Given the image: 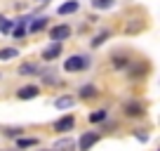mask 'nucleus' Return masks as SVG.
I'll use <instances>...</instances> for the list:
<instances>
[{
	"label": "nucleus",
	"mask_w": 160,
	"mask_h": 151,
	"mask_svg": "<svg viewBox=\"0 0 160 151\" xmlns=\"http://www.w3.org/2000/svg\"><path fill=\"white\" fill-rule=\"evenodd\" d=\"M97 142H99V132H85V135L80 137L78 146H80V151H90Z\"/></svg>",
	"instance_id": "2"
},
{
	"label": "nucleus",
	"mask_w": 160,
	"mask_h": 151,
	"mask_svg": "<svg viewBox=\"0 0 160 151\" xmlns=\"http://www.w3.org/2000/svg\"><path fill=\"white\" fill-rule=\"evenodd\" d=\"M85 66H90V59H87L85 55H73V57H68V59L64 61L66 71H82Z\"/></svg>",
	"instance_id": "1"
},
{
	"label": "nucleus",
	"mask_w": 160,
	"mask_h": 151,
	"mask_svg": "<svg viewBox=\"0 0 160 151\" xmlns=\"http://www.w3.org/2000/svg\"><path fill=\"white\" fill-rule=\"evenodd\" d=\"M134 137H137V139H141V142H146V139H148V137H146L141 130H137V132H134Z\"/></svg>",
	"instance_id": "22"
},
{
	"label": "nucleus",
	"mask_w": 160,
	"mask_h": 151,
	"mask_svg": "<svg viewBox=\"0 0 160 151\" xmlns=\"http://www.w3.org/2000/svg\"><path fill=\"white\" fill-rule=\"evenodd\" d=\"M35 71H38V69H35V64H21V66H19V73H21V76L35 73Z\"/></svg>",
	"instance_id": "16"
},
{
	"label": "nucleus",
	"mask_w": 160,
	"mask_h": 151,
	"mask_svg": "<svg viewBox=\"0 0 160 151\" xmlns=\"http://www.w3.org/2000/svg\"><path fill=\"white\" fill-rule=\"evenodd\" d=\"M19 128H12V130H10V128H7V137H17V135H19Z\"/></svg>",
	"instance_id": "21"
},
{
	"label": "nucleus",
	"mask_w": 160,
	"mask_h": 151,
	"mask_svg": "<svg viewBox=\"0 0 160 151\" xmlns=\"http://www.w3.org/2000/svg\"><path fill=\"white\" fill-rule=\"evenodd\" d=\"M45 26H47V17H38V19H35L33 24L28 26V31H31V33H35V31H40V29H45Z\"/></svg>",
	"instance_id": "10"
},
{
	"label": "nucleus",
	"mask_w": 160,
	"mask_h": 151,
	"mask_svg": "<svg viewBox=\"0 0 160 151\" xmlns=\"http://www.w3.org/2000/svg\"><path fill=\"white\" fill-rule=\"evenodd\" d=\"M17 95H19V99H33V97H38V87L35 85H26V87H21Z\"/></svg>",
	"instance_id": "7"
},
{
	"label": "nucleus",
	"mask_w": 160,
	"mask_h": 151,
	"mask_svg": "<svg viewBox=\"0 0 160 151\" xmlns=\"http://www.w3.org/2000/svg\"><path fill=\"white\" fill-rule=\"evenodd\" d=\"M73 106V99L71 97H59L57 99V109H71Z\"/></svg>",
	"instance_id": "13"
},
{
	"label": "nucleus",
	"mask_w": 160,
	"mask_h": 151,
	"mask_svg": "<svg viewBox=\"0 0 160 151\" xmlns=\"http://www.w3.org/2000/svg\"><path fill=\"white\" fill-rule=\"evenodd\" d=\"M17 144H19V149H26V146H35V144H38V139H33V137H28V139H26V137H21Z\"/></svg>",
	"instance_id": "15"
},
{
	"label": "nucleus",
	"mask_w": 160,
	"mask_h": 151,
	"mask_svg": "<svg viewBox=\"0 0 160 151\" xmlns=\"http://www.w3.org/2000/svg\"><path fill=\"white\" fill-rule=\"evenodd\" d=\"M52 151H75V139H71V137H61V139L54 142Z\"/></svg>",
	"instance_id": "4"
},
{
	"label": "nucleus",
	"mask_w": 160,
	"mask_h": 151,
	"mask_svg": "<svg viewBox=\"0 0 160 151\" xmlns=\"http://www.w3.org/2000/svg\"><path fill=\"white\" fill-rule=\"evenodd\" d=\"M68 35H71V29H68L66 24H59V26H54V29L50 31V38H52L54 43H61V40H66Z\"/></svg>",
	"instance_id": "3"
},
{
	"label": "nucleus",
	"mask_w": 160,
	"mask_h": 151,
	"mask_svg": "<svg viewBox=\"0 0 160 151\" xmlns=\"http://www.w3.org/2000/svg\"><path fill=\"white\" fill-rule=\"evenodd\" d=\"M73 116H64V118H59V121L54 123V130L57 132H66V130H71V128H73Z\"/></svg>",
	"instance_id": "6"
},
{
	"label": "nucleus",
	"mask_w": 160,
	"mask_h": 151,
	"mask_svg": "<svg viewBox=\"0 0 160 151\" xmlns=\"http://www.w3.org/2000/svg\"><path fill=\"white\" fill-rule=\"evenodd\" d=\"M12 33H14V38H24V26H17V29H12Z\"/></svg>",
	"instance_id": "20"
},
{
	"label": "nucleus",
	"mask_w": 160,
	"mask_h": 151,
	"mask_svg": "<svg viewBox=\"0 0 160 151\" xmlns=\"http://www.w3.org/2000/svg\"><path fill=\"white\" fill-rule=\"evenodd\" d=\"M19 52H17V47H5V50H0V61L5 59H12V57H17Z\"/></svg>",
	"instance_id": "12"
},
{
	"label": "nucleus",
	"mask_w": 160,
	"mask_h": 151,
	"mask_svg": "<svg viewBox=\"0 0 160 151\" xmlns=\"http://www.w3.org/2000/svg\"><path fill=\"white\" fill-rule=\"evenodd\" d=\"M73 12H78V3H75V0L59 5V14H73Z\"/></svg>",
	"instance_id": "9"
},
{
	"label": "nucleus",
	"mask_w": 160,
	"mask_h": 151,
	"mask_svg": "<svg viewBox=\"0 0 160 151\" xmlns=\"http://www.w3.org/2000/svg\"><path fill=\"white\" fill-rule=\"evenodd\" d=\"M59 55H61V43H52V45H47L42 50V59H47V61H54Z\"/></svg>",
	"instance_id": "5"
},
{
	"label": "nucleus",
	"mask_w": 160,
	"mask_h": 151,
	"mask_svg": "<svg viewBox=\"0 0 160 151\" xmlns=\"http://www.w3.org/2000/svg\"><path fill=\"white\" fill-rule=\"evenodd\" d=\"M104 118H106V111H104V109H99V111H92L90 121H92V123H101Z\"/></svg>",
	"instance_id": "14"
},
{
	"label": "nucleus",
	"mask_w": 160,
	"mask_h": 151,
	"mask_svg": "<svg viewBox=\"0 0 160 151\" xmlns=\"http://www.w3.org/2000/svg\"><path fill=\"white\" fill-rule=\"evenodd\" d=\"M92 5H94L97 10H104V7H111V5H113V0H94Z\"/></svg>",
	"instance_id": "18"
},
{
	"label": "nucleus",
	"mask_w": 160,
	"mask_h": 151,
	"mask_svg": "<svg viewBox=\"0 0 160 151\" xmlns=\"http://www.w3.org/2000/svg\"><path fill=\"white\" fill-rule=\"evenodd\" d=\"M42 151H47V149H42ZM50 151H52V149H50Z\"/></svg>",
	"instance_id": "24"
},
{
	"label": "nucleus",
	"mask_w": 160,
	"mask_h": 151,
	"mask_svg": "<svg viewBox=\"0 0 160 151\" xmlns=\"http://www.w3.org/2000/svg\"><path fill=\"white\" fill-rule=\"evenodd\" d=\"M80 97H82V99H92V97H97V90L92 85H82L80 87Z\"/></svg>",
	"instance_id": "11"
},
{
	"label": "nucleus",
	"mask_w": 160,
	"mask_h": 151,
	"mask_svg": "<svg viewBox=\"0 0 160 151\" xmlns=\"http://www.w3.org/2000/svg\"><path fill=\"white\" fill-rule=\"evenodd\" d=\"M127 116H141V106L139 104H127Z\"/></svg>",
	"instance_id": "17"
},
{
	"label": "nucleus",
	"mask_w": 160,
	"mask_h": 151,
	"mask_svg": "<svg viewBox=\"0 0 160 151\" xmlns=\"http://www.w3.org/2000/svg\"><path fill=\"white\" fill-rule=\"evenodd\" d=\"M38 3H50V0H38Z\"/></svg>",
	"instance_id": "23"
},
{
	"label": "nucleus",
	"mask_w": 160,
	"mask_h": 151,
	"mask_svg": "<svg viewBox=\"0 0 160 151\" xmlns=\"http://www.w3.org/2000/svg\"><path fill=\"white\" fill-rule=\"evenodd\" d=\"M12 29H14V21L7 19V17H0V33H2V35H10Z\"/></svg>",
	"instance_id": "8"
},
{
	"label": "nucleus",
	"mask_w": 160,
	"mask_h": 151,
	"mask_svg": "<svg viewBox=\"0 0 160 151\" xmlns=\"http://www.w3.org/2000/svg\"><path fill=\"white\" fill-rule=\"evenodd\" d=\"M106 38H108V33H99V35H97V38H94V40H92V45H94V47H99L101 43L106 40Z\"/></svg>",
	"instance_id": "19"
}]
</instances>
